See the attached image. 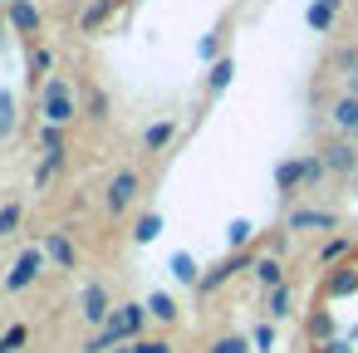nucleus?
<instances>
[{
	"label": "nucleus",
	"mask_w": 358,
	"mask_h": 353,
	"mask_svg": "<svg viewBox=\"0 0 358 353\" xmlns=\"http://www.w3.org/2000/svg\"><path fill=\"white\" fill-rule=\"evenodd\" d=\"M59 162H64V147H50V152H45V167L35 172V187H45V182L59 172Z\"/></svg>",
	"instance_id": "nucleus-11"
},
{
	"label": "nucleus",
	"mask_w": 358,
	"mask_h": 353,
	"mask_svg": "<svg viewBox=\"0 0 358 353\" xmlns=\"http://www.w3.org/2000/svg\"><path fill=\"white\" fill-rule=\"evenodd\" d=\"M45 118H50L55 128L74 118V99H69V84H64V79H55V84L45 89Z\"/></svg>",
	"instance_id": "nucleus-3"
},
{
	"label": "nucleus",
	"mask_w": 358,
	"mask_h": 353,
	"mask_svg": "<svg viewBox=\"0 0 358 353\" xmlns=\"http://www.w3.org/2000/svg\"><path fill=\"white\" fill-rule=\"evenodd\" d=\"M143 314H148V304H123L118 314H108V329L84 348V353H103V348H113L118 338H128V333H138L143 329Z\"/></svg>",
	"instance_id": "nucleus-1"
},
{
	"label": "nucleus",
	"mask_w": 358,
	"mask_h": 353,
	"mask_svg": "<svg viewBox=\"0 0 358 353\" xmlns=\"http://www.w3.org/2000/svg\"><path fill=\"white\" fill-rule=\"evenodd\" d=\"M0 353H10V348H6V343H0Z\"/></svg>",
	"instance_id": "nucleus-32"
},
{
	"label": "nucleus",
	"mask_w": 358,
	"mask_h": 353,
	"mask_svg": "<svg viewBox=\"0 0 358 353\" xmlns=\"http://www.w3.org/2000/svg\"><path fill=\"white\" fill-rule=\"evenodd\" d=\"M133 353H172V343H162V338H152V343H138Z\"/></svg>",
	"instance_id": "nucleus-27"
},
{
	"label": "nucleus",
	"mask_w": 358,
	"mask_h": 353,
	"mask_svg": "<svg viewBox=\"0 0 358 353\" xmlns=\"http://www.w3.org/2000/svg\"><path fill=\"white\" fill-rule=\"evenodd\" d=\"M15 226H20V206L10 201V206H0V236H10Z\"/></svg>",
	"instance_id": "nucleus-19"
},
{
	"label": "nucleus",
	"mask_w": 358,
	"mask_h": 353,
	"mask_svg": "<svg viewBox=\"0 0 358 353\" xmlns=\"http://www.w3.org/2000/svg\"><path fill=\"white\" fill-rule=\"evenodd\" d=\"M353 162H358V157H353V147H334V152H329V167H334V172H348Z\"/></svg>",
	"instance_id": "nucleus-16"
},
{
	"label": "nucleus",
	"mask_w": 358,
	"mask_h": 353,
	"mask_svg": "<svg viewBox=\"0 0 358 353\" xmlns=\"http://www.w3.org/2000/svg\"><path fill=\"white\" fill-rule=\"evenodd\" d=\"M10 123H15V113H10V94L0 89V133H10Z\"/></svg>",
	"instance_id": "nucleus-25"
},
{
	"label": "nucleus",
	"mask_w": 358,
	"mask_h": 353,
	"mask_svg": "<svg viewBox=\"0 0 358 353\" xmlns=\"http://www.w3.org/2000/svg\"><path fill=\"white\" fill-rule=\"evenodd\" d=\"M285 309H289V294H285V284H280V289L270 294V314H285Z\"/></svg>",
	"instance_id": "nucleus-26"
},
{
	"label": "nucleus",
	"mask_w": 358,
	"mask_h": 353,
	"mask_svg": "<svg viewBox=\"0 0 358 353\" xmlns=\"http://www.w3.org/2000/svg\"><path fill=\"white\" fill-rule=\"evenodd\" d=\"M334 294H348V289H358V275L353 270H343V275H334V284H329Z\"/></svg>",
	"instance_id": "nucleus-23"
},
{
	"label": "nucleus",
	"mask_w": 358,
	"mask_h": 353,
	"mask_svg": "<svg viewBox=\"0 0 358 353\" xmlns=\"http://www.w3.org/2000/svg\"><path fill=\"white\" fill-rule=\"evenodd\" d=\"M148 309H152L157 319H177V309H172V299H167V294H152V299H148Z\"/></svg>",
	"instance_id": "nucleus-20"
},
{
	"label": "nucleus",
	"mask_w": 358,
	"mask_h": 353,
	"mask_svg": "<svg viewBox=\"0 0 358 353\" xmlns=\"http://www.w3.org/2000/svg\"><path fill=\"white\" fill-rule=\"evenodd\" d=\"M84 319H108V294H103V284H89L84 289Z\"/></svg>",
	"instance_id": "nucleus-6"
},
{
	"label": "nucleus",
	"mask_w": 358,
	"mask_h": 353,
	"mask_svg": "<svg viewBox=\"0 0 358 353\" xmlns=\"http://www.w3.org/2000/svg\"><path fill=\"white\" fill-rule=\"evenodd\" d=\"M211 353H245V338H236V333H231V338H216Z\"/></svg>",
	"instance_id": "nucleus-24"
},
{
	"label": "nucleus",
	"mask_w": 358,
	"mask_h": 353,
	"mask_svg": "<svg viewBox=\"0 0 358 353\" xmlns=\"http://www.w3.org/2000/svg\"><path fill=\"white\" fill-rule=\"evenodd\" d=\"M10 25L15 30H40V10L30 6V0H15V6H10Z\"/></svg>",
	"instance_id": "nucleus-7"
},
{
	"label": "nucleus",
	"mask_w": 358,
	"mask_h": 353,
	"mask_svg": "<svg viewBox=\"0 0 358 353\" xmlns=\"http://www.w3.org/2000/svg\"><path fill=\"white\" fill-rule=\"evenodd\" d=\"M157 236H162V216L152 211V216H143V221H138V231H133V240H143V245H148V240H157Z\"/></svg>",
	"instance_id": "nucleus-12"
},
{
	"label": "nucleus",
	"mask_w": 358,
	"mask_h": 353,
	"mask_svg": "<svg viewBox=\"0 0 358 353\" xmlns=\"http://www.w3.org/2000/svg\"><path fill=\"white\" fill-rule=\"evenodd\" d=\"M0 343H6V348H20V343H25V329H10V333L0 338Z\"/></svg>",
	"instance_id": "nucleus-28"
},
{
	"label": "nucleus",
	"mask_w": 358,
	"mask_h": 353,
	"mask_svg": "<svg viewBox=\"0 0 358 353\" xmlns=\"http://www.w3.org/2000/svg\"><path fill=\"white\" fill-rule=\"evenodd\" d=\"M255 343H260V348H270V343H275V333H270V324H260V329H255Z\"/></svg>",
	"instance_id": "nucleus-29"
},
{
	"label": "nucleus",
	"mask_w": 358,
	"mask_h": 353,
	"mask_svg": "<svg viewBox=\"0 0 358 353\" xmlns=\"http://www.w3.org/2000/svg\"><path fill=\"white\" fill-rule=\"evenodd\" d=\"M319 6H329V10H334V6H338V0H319Z\"/></svg>",
	"instance_id": "nucleus-30"
},
{
	"label": "nucleus",
	"mask_w": 358,
	"mask_h": 353,
	"mask_svg": "<svg viewBox=\"0 0 358 353\" xmlns=\"http://www.w3.org/2000/svg\"><path fill=\"white\" fill-rule=\"evenodd\" d=\"M231 74H236V59H216V64H211V79H206L211 94H221V89L231 84Z\"/></svg>",
	"instance_id": "nucleus-9"
},
{
	"label": "nucleus",
	"mask_w": 358,
	"mask_h": 353,
	"mask_svg": "<svg viewBox=\"0 0 358 353\" xmlns=\"http://www.w3.org/2000/svg\"><path fill=\"white\" fill-rule=\"evenodd\" d=\"M167 138H172V123H152L148 128V147H162Z\"/></svg>",
	"instance_id": "nucleus-21"
},
{
	"label": "nucleus",
	"mask_w": 358,
	"mask_h": 353,
	"mask_svg": "<svg viewBox=\"0 0 358 353\" xmlns=\"http://www.w3.org/2000/svg\"><path fill=\"white\" fill-rule=\"evenodd\" d=\"M324 172V162H314V157H304V162H285L280 172H275V182H280V192H294L299 182H314Z\"/></svg>",
	"instance_id": "nucleus-4"
},
{
	"label": "nucleus",
	"mask_w": 358,
	"mask_h": 353,
	"mask_svg": "<svg viewBox=\"0 0 358 353\" xmlns=\"http://www.w3.org/2000/svg\"><path fill=\"white\" fill-rule=\"evenodd\" d=\"M172 275H177L182 284H196V260H192V255H172Z\"/></svg>",
	"instance_id": "nucleus-13"
},
{
	"label": "nucleus",
	"mask_w": 358,
	"mask_h": 353,
	"mask_svg": "<svg viewBox=\"0 0 358 353\" xmlns=\"http://www.w3.org/2000/svg\"><path fill=\"white\" fill-rule=\"evenodd\" d=\"M255 275H260V280H265V284H270V289H280V265H275V260H270V255H265V260H260V265H255Z\"/></svg>",
	"instance_id": "nucleus-17"
},
{
	"label": "nucleus",
	"mask_w": 358,
	"mask_h": 353,
	"mask_svg": "<svg viewBox=\"0 0 358 353\" xmlns=\"http://www.w3.org/2000/svg\"><path fill=\"white\" fill-rule=\"evenodd\" d=\"M289 226H294V231L319 226V231H324V226H334V216H329V211H294V216H289Z\"/></svg>",
	"instance_id": "nucleus-10"
},
{
	"label": "nucleus",
	"mask_w": 358,
	"mask_h": 353,
	"mask_svg": "<svg viewBox=\"0 0 358 353\" xmlns=\"http://www.w3.org/2000/svg\"><path fill=\"white\" fill-rule=\"evenodd\" d=\"M45 250H50L59 265H74V245H69V236H64V231H55V236L45 240Z\"/></svg>",
	"instance_id": "nucleus-8"
},
{
	"label": "nucleus",
	"mask_w": 358,
	"mask_h": 353,
	"mask_svg": "<svg viewBox=\"0 0 358 353\" xmlns=\"http://www.w3.org/2000/svg\"><path fill=\"white\" fill-rule=\"evenodd\" d=\"M353 89H358V69H353Z\"/></svg>",
	"instance_id": "nucleus-31"
},
{
	"label": "nucleus",
	"mask_w": 358,
	"mask_h": 353,
	"mask_svg": "<svg viewBox=\"0 0 358 353\" xmlns=\"http://www.w3.org/2000/svg\"><path fill=\"white\" fill-rule=\"evenodd\" d=\"M40 270H45V245H30V250H20L15 270L6 275V289H25V284H30Z\"/></svg>",
	"instance_id": "nucleus-2"
},
{
	"label": "nucleus",
	"mask_w": 358,
	"mask_h": 353,
	"mask_svg": "<svg viewBox=\"0 0 358 353\" xmlns=\"http://www.w3.org/2000/svg\"><path fill=\"white\" fill-rule=\"evenodd\" d=\"M304 20H309L314 30H329V25H334V10H329V6H319V0H314V6L304 10Z\"/></svg>",
	"instance_id": "nucleus-15"
},
{
	"label": "nucleus",
	"mask_w": 358,
	"mask_h": 353,
	"mask_svg": "<svg viewBox=\"0 0 358 353\" xmlns=\"http://www.w3.org/2000/svg\"><path fill=\"white\" fill-rule=\"evenodd\" d=\"M133 196H138V177H133V172H118V177H113V187H108V206H113V211H123Z\"/></svg>",
	"instance_id": "nucleus-5"
},
{
	"label": "nucleus",
	"mask_w": 358,
	"mask_h": 353,
	"mask_svg": "<svg viewBox=\"0 0 358 353\" xmlns=\"http://www.w3.org/2000/svg\"><path fill=\"white\" fill-rule=\"evenodd\" d=\"M226 240H231V245H245V240H250V221H231Z\"/></svg>",
	"instance_id": "nucleus-22"
},
{
	"label": "nucleus",
	"mask_w": 358,
	"mask_h": 353,
	"mask_svg": "<svg viewBox=\"0 0 358 353\" xmlns=\"http://www.w3.org/2000/svg\"><path fill=\"white\" fill-rule=\"evenodd\" d=\"M231 270H241V255H231V260H226V265H221V270H211V275H206V280H201V284H206V289H216V284H221V280H226V275H231Z\"/></svg>",
	"instance_id": "nucleus-18"
},
{
	"label": "nucleus",
	"mask_w": 358,
	"mask_h": 353,
	"mask_svg": "<svg viewBox=\"0 0 358 353\" xmlns=\"http://www.w3.org/2000/svg\"><path fill=\"white\" fill-rule=\"evenodd\" d=\"M334 118H338V128H358V99H338Z\"/></svg>",
	"instance_id": "nucleus-14"
}]
</instances>
